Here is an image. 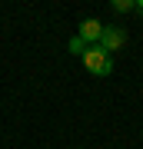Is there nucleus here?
I'll use <instances>...</instances> for the list:
<instances>
[{
    "mask_svg": "<svg viewBox=\"0 0 143 149\" xmlns=\"http://www.w3.org/2000/svg\"><path fill=\"white\" fill-rule=\"evenodd\" d=\"M133 7H137V0H113L110 10L113 13H133Z\"/></svg>",
    "mask_w": 143,
    "mask_h": 149,
    "instance_id": "20e7f679",
    "label": "nucleus"
},
{
    "mask_svg": "<svg viewBox=\"0 0 143 149\" xmlns=\"http://www.w3.org/2000/svg\"><path fill=\"white\" fill-rule=\"evenodd\" d=\"M67 50H70V53H77V56H83V53H87V43L80 40V37H70V43H67Z\"/></svg>",
    "mask_w": 143,
    "mask_h": 149,
    "instance_id": "39448f33",
    "label": "nucleus"
},
{
    "mask_svg": "<svg viewBox=\"0 0 143 149\" xmlns=\"http://www.w3.org/2000/svg\"><path fill=\"white\" fill-rule=\"evenodd\" d=\"M133 10H137V13H143V0H137V7H133Z\"/></svg>",
    "mask_w": 143,
    "mask_h": 149,
    "instance_id": "423d86ee",
    "label": "nucleus"
},
{
    "mask_svg": "<svg viewBox=\"0 0 143 149\" xmlns=\"http://www.w3.org/2000/svg\"><path fill=\"white\" fill-rule=\"evenodd\" d=\"M123 43H127V30L123 27H103V33H100V43H97V47H103L106 53H117V50L123 47Z\"/></svg>",
    "mask_w": 143,
    "mask_h": 149,
    "instance_id": "f03ea898",
    "label": "nucleus"
},
{
    "mask_svg": "<svg viewBox=\"0 0 143 149\" xmlns=\"http://www.w3.org/2000/svg\"><path fill=\"white\" fill-rule=\"evenodd\" d=\"M80 60H83V66L90 70L93 76H110L113 73V56L106 53L103 47H87V53Z\"/></svg>",
    "mask_w": 143,
    "mask_h": 149,
    "instance_id": "f257e3e1",
    "label": "nucleus"
},
{
    "mask_svg": "<svg viewBox=\"0 0 143 149\" xmlns=\"http://www.w3.org/2000/svg\"><path fill=\"white\" fill-rule=\"evenodd\" d=\"M100 33H103V23L100 20H83L80 30H77V37L83 40L87 47H97V43H100Z\"/></svg>",
    "mask_w": 143,
    "mask_h": 149,
    "instance_id": "7ed1b4c3",
    "label": "nucleus"
}]
</instances>
